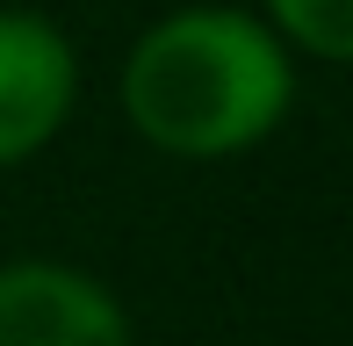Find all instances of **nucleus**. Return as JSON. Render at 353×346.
<instances>
[{"label": "nucleus", "instance_id": "20e7f679", "mask_svg": "<svg viewBox=\"0 0 353 346\" xmlns=\"http://www.w3.org/2000/svg\"><path fill=\"white\" fill-rule=\"evenodd\" d=\"M260 22L281 37L288 58H317V65L353 58V0H260Z\"/></svg>", "mask_w": 353, "mask_h": 346}, {"label": "nucleus", "instance_id": "f03ea898", "mask_svg": "<svg viewBox=\"0 0 353 346\" xmlns=\"http://www.w3.org/2000/svg\"><path fill=\"white\" fill-rule=\"evenodd\" d=\"M79 108V51L37 8H0V173L58 145Z\"/></svg>", "mask_w": 353, "mask_h": 346}, {"label": "nucleus", "instance_id": "7ed1b4c3", "mask_svg": "<svg viewBox=\"0 0 353 346\" xmlns=\"http://www.w3.org/2000/svg\"><path fill=\"white\" fill-rule=\"evenodd\" d=\"M0 346H137V332L101 274L65 260H8L0 267Z\"/></svg>", "mask_w": 353, "mask_h": 346}, {"label": "nucleus", "instance_id": "f257e3e1", "mask_svg": "<svg viewBox=\"0 0 353 346\" xmlns=\"http://www.w3.org/2000/svg\"><path fill=\"white\" fill-rule=\"evenodd\" d=\"M296 108V58L245 8L195 0L159 14L123 58V116L166 159H238Z\"/></svg>", "mask_w": 353, "mask_h": 346}]
</instances>
